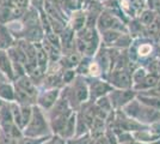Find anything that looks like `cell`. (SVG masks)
<instances>
[{
	"mask_svg": "<svg viewBox=\"0 0 160 144\" xmlns=\"http://www.w3.org/2000/svg\"><path fill=\"white\" fill-rule=\"evenodd\" d=\"M23 135L25 137L31 138L53 136L47 114L44 110L41 109L37 104L32 106V115H31V119L27 125V127L23 130Z\"/></svg>",
	"mask_w": 160,
	"mask_h": 144,
	"instance_id": "1",
	"label": "cell"
},
{
	"mask_svg": "<svg viewBox=\"0 0 160 144\" xmlns=\"http://www.w3.org/2000/svg\"><path fill=\"white\" fill-rule=\"evenodd\" d=\"M121 110H123L124 114H127L129 118L145 125H151L160 121V112L141 103L136 97Z\"/></svg>",
	"mask_w": 160,
	"mask_h": 144,
	"instance_id": "2",
	"label": "cell"
},
{
	"mask_svg": "<svg viewBox=\"0 0 160 144\" xmlns=\"http://www.w3.org/2000/svg\"><path fill=\"white\" fill-rule=\"evenodd\" d=\"M113 89H133L132 72L128 69H113L104 78Z\"/></svg>",
	"mask_w": 160,
	"mask_h": 144,
	"instance_id": "3",
	"label": "cell"
},
{
	"mask_svg": "<svg viewBox=\"0 0 160 144\" xmlns=\"http://www.w3.org/2000/svg\"><path fill=\"white\" fill-rule=\"evenodd\" d=\"M85 78L88 84V91H90L88 102L94 103L98 99L107 96L110 91L113 90L110 83L105 81L104 78H91V77H85Z\"/></svg>",
	"mask_w": 160,
	"mask_h": 144,
	"instance_id": "4",
	"label": "cell"
},
{
	"mask_svg": "<svg viewBox=\"0 0 160 144\" xmlns=\"http://www.w3.org/2000/svg\"><path fill=\"white\" fill-rule=\"evenodd\" d=\"M138 93L134 89H113L108 94V97L115 110H121L136 97Z\"/></svg>",
	"mask_w": 160,
	"mask_h": 144,
	"instance_id": "5",
	"label": "cell"
},
{
	"mask_svg": "<svg viewBox=\"0 0 160 144\" xmlns=\"http://www.w3.org/2000/svg\"><path fill=\"white\" fill-rule=\"evenodd\" d=\"M62 89H44L40 90L38 96H37V101L36 104L40 107L42 110H44L47 113L48 110H50L55 106V103L58 102L59 97L61 95Z\"/></svg>",
	"mask_w": 160,
	"mask_h": 144,
	"instance_id": "6",
	"label": "cell"
},
{
	"mask_svg": "<svg viewBox=\"0 0 160 144\" xmlns=\"http://www.w3.org/2000/svg\"><path fill=\"white\" fill-rule=\"evenodd\" d=\"M134 139L136 142L145 144H153L158 142L160 139V121L158 123L151 124L148 126V129L143 131H138V132H133Z\"/></svg>",
	"mask_w": 160,
	"mask_h": 144,
	"instance_id": "7",
	"label": "cell"
},
{
	"mask_svg": "<svg viewBox=\"0 0 160 144\" xmlns=\"http://www.w3.org/2000/svg\"><path fill=\"white\" fill-rule=\"evenodd\" d=\"M14 87H17L18 89H20L22 91L27 93L29 96H31L33 100L37 101V96H38V93H40V89L38 87L32 82V79L29 77L28 75L20 77L18 79H16L13 82Z\"/></svg>",
	"mask_w": 160,
	"mask_h": 144,
	"instance_id": "8",
	"label": "cell"
},
{
	"mask_svg": "<svg viewBox=\"0 0 160 144\" xmlns=\"http://www.w3.org/2000/svg\"><path fill=\"white\" fill-rule=\"evenodd\" d=\"M160 82V72H148V75L145 77V79L139 84L134 85L133 89L139 94V93H145L148 90L155 88Z\"/></svg>",
	"mask_w": 160,
	"mask_h": 144,
	"instance_id": "9",
	"label": "cell"
},
{
	"mask_svg": "<svg viewBox=\"0 0 160 144\" xmlns=\"http://www.w3.org/2000/svg\"><path fill=\"white\" fill-rule=\"evenodd\" d=\"M0 71L5 76V78L8 82L13 83L16 81L13 65H12V61L7 54V51H1V49H0Z\"/></svg>",
	"mask_w": 160,
	"mask_h": 144,
	"instance_id": "10",
	"label": "cell"
},
{
	"mask_svg": "<svg viewBox=\"0 0 160 144\" xmlns=\"http://www.w3.org/2000/svg\"><path fill=\"white\" fill-rule=\"evenodd\" d=\"M68 25L73 29L75 33L80 31L86 27V13L84 8H78L73 11L68 17Z\"/></svg>",
	"mask_w": 160,
	"mask_h": 144,
	"instance_id": "11",
	"label": "cell"
},
{
	"mask_svg": "<svg viewBox=\"0 0 160 144\" xmlns=\"http://www.w3.org/2000/svg\"><path fill=\"white\" fill-rule=\"evenodd\" d=\"M36 46V59H37V70L43 75H47L48 66H49V58L43 48L42 43H35Z\"/></svg>",
	"mask_w": 160,
	"mask_h": 144,
	"instance_id": "12",
	"label": "cell"
},
{
	"mask_svg": "<svg viewBox=\"0 0 160 144\" xmlns=\"http://www.w3.org/2000/svg\"><path fill=\"white\" fill-rule=\"evenodd\" d=\"M0 100L5 103H12L16 101L14 84L12 82L0 83Z\"/></svg>",
	"mask_w": 160,
	"mask_h": 144,
	"instance_id": "13",
	"label": "cell"
},
{
	"mask_svg": "<svg viewBox=\"0 0 160 144\" xmlns=\"http://www.w3.org/2000/svg\"><path fill=\"white\" fill-rule=\"evenodd\" d=\"M16 43V39L11 31L8 30L6 24L0 23V49L1 51H7Z\"/></svg>",
	"mask_w": 160,
	"mask_h": 144,
	"instance_id": "14",
	"label": "cell"
},
{
	"mask_svg": "<svg viewBox=\"0 0 160 144\" xmlns=\"http://www.w3.org/2000/svg\"><path fill=\"white\" fill-rule=\"evenodd\" d=\"M105 131H107V123H105V119L103 118L97 117L93 120V123L90 127V136L92 139L94 138L102 137L105 135Z\"/></svg>",
	"mask_w": 160,
	"mask_h": 144,
	"instance_id": "15",
	"label": "cell"
},
{
	"mask_svg": "<svg viewBox=\"0 0 160 144\" xmlns=\"http://www.w3.org/2000/svg\"><path fill=\"white\" fill-rule=\"evenodd\" d=\"M75 129H77V112L74 110L73 113L71 114V117L67 121L66 126H65V130L61 135V138L68 141L71 138H73L75 136Z\"/></svg>",
	"mask_w": 160,
	"mask_h": 144,
	"instance_id": "16",
	"label": "cell"
},
{
	"mask_svg": "<svg viewBox=\"0 0 160 144\" xmlns=\"http://www.w3.org/2000/svg\"><path fill=\"white\" fill-rule=\"evenodd\" d=\"M158 16H159V14L157 13L155 11H153V10L145 8V10L140 13V16L138 17V19L140 21V23L143 25V27L148 28V27H151L154 22H155V19L158 18Z\"/></svg>",
	"mask_w": 160,
	"mask_h": 144,
	"instance_id": "17",
	"label": "cell"
},
{
	"mask_svg": "<svg viewBox=\"0 0 160 144\" xmlns=\"http://www.w3.org/2000/svg\"><path fill=\"white\" fill-rule=\"evenodd\" d=\"M136 99H138L141 103H143V104H146L148 107H151V108H153V109L160 112V97L159 96L138 94V95H136Z\"/></svg>",
	"mask_w": 160,
	"mask_h": 144,
	"instance_id": "18",
	"label": "cell"
},
{
	"mask_svg": "<svg viewBox=\"0 0 160 144\" xmlns=\"http://www.w3.org/2000/svg\"><path fill=\"white\" fill-rule=\"evenodd\" d=\"M147 75H148V71H147L146 67H143V66H140V67H138V69H136L133 72V75H132L134 85H136V84H139L140 82H142V81L145 79V77H146ZM133 88H134V87H133Z\"/></svg>",
	"mask_w": 160,
	"mask_h": 144,
	"instance_id": "19",
	"label": "cell"
},
{
	"mask_svg": "<svg viewBox=\"0 0 160 144\" xmlns=\"http://www.w3.org/2000/svg\"><path fill=\"white\" fill-rule=\"evenodd\" d=\"M53 136H47V137H40V138H31V137H24L20 138L18 144H43L44 142L49 141Z\"/></svg>",
	"mask_w": 160,
	"mask_h": 144,
	"instance_id": "20",
	"label": "cell"
},
{
	"mask_svg": "<svg viewBox=\"0 0 160 144\" xmlns=\"http://www.w3.org/2000/svg\"><path fill=\"white\" fill-rule=\"evenodd\" d=\"M77 77V72L75 70H65L62 72V82H63V85L67 87L69 84H72L73 81Z\"/></svg>",
	"mask_w": 160,
	"mask_h": 144,
	"instance_id": "21",
	"label": "cell"
},
{
	"mask_svg": "<svg viewBox=\"0 0 160 144\" xmlns=\"http://www.w3.org/2000/svg\"><path fill=\"white\" fill-rule=\"evenodd\" d=\"M91 142H92V138L90 136V133H86L80 137H73L68 139L66 141V144H91Z\"/></svg>",
	"mask_w": 160,
	"mask_h": 144,
	"instance_id": "22",
	"label": "cell"
},
{
	"mask_svg": "<svg viewBox=\"0 0 160 144\" xmlns=\"http://www.w3.org/2000/svg\"><path fill=\"white\" fill-rule=\"evenodd\" d=\"M44 3L46 0H30V6L36 8L37 11H42L44 7Z\"/></svg>",
	"mask_w": 160,
	"mask_h": 144,
	"instance_id": "23",
	"label": "cell"
},
{
	"mask_svg": "<svg viewBox=\"0 0 160 144\" xmlns=\"http://www.w3.org/2000/svg\"><path fill=\"white\" fill-rule=\"evenodd\" d=\"M91 144H110V143L108 142L107 137H105V135H104V136H102V137H98V138H94V139H92Z\"/></svg>",
	"mask_w": 160,
	"mask_h": 144,
	"instance_id": "24",
	"label": "cell"
},
{
	"mask_svg": "<svg viewBox=\"0 0 160 144\" xmlns=\"http://www.w3.org/2000/svg\"><path fill=\"white\" fill-rule=\"evenodd\" d=\"M11 5V0H0V6H7Z\"/></svg>",
	"mask_w": 160,
	"mask_h": 144,
	"instance_id": "25",
	"label": "cell"
},
{
	"mask_svg": "<svg viewBox=\"0 0 160 144\" xmlns=\"http://www.w3.org/2000/svg\"><path fill=\"white\" fill-rule=\"evenodd\" d=\"M2 82H8L6 78H5V76L1 73V71H0V83H2Z\"/></svg>",
	"mask_w": 160,
	"mask_h": 144,
	"instance_id": "26",
	"label": "cell"
},
{
	"mask_svg": "<svg viewBox=\"0 0 160 144\" xmlns=\"http://www.w3.org/2000/svg\"><path fill=\"white\" fill-rule=\"evenodd\" d=\"M4 103H5V102H2V101L0 100V109H1V107H2V104H4Z\"/></svg>",
	"mask_w": 160,
	"mask_h": 144,
	"instance_id": "27",
	"label": "cell"
},
{
	"mask_svg": "<svg viewBox=\"0 0 160 144\" xmlns=\"http://www.w3.org/2000/svg\"><path fill=\"white\" fill-rule=\"evenodd\" d=\"M98 1H99V3H102V4H103V3H105V1H108V0H98Z\"/></svg>",
	"mask_w": 160,
	"mask_h": 144,
	"instance_id": "28",
	"label": "cell"
}]
</instances>
